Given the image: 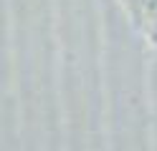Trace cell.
I'll use <instances>...</instances> for the list:
<instances>
[{"label":"cell","instance_id":"6da1fadb","mask_svg":"<svg viewBox=\"0 0 157 151\" xmlns=\"http://www.w3.org/2000/svg\"><path fill=\"white\" fill-rule=\"evenodd\" d=\"M124 5L147 40L157 43V0H124Z\"/></svg>","mask_w":157,"mask_h":151}]
</instances>
